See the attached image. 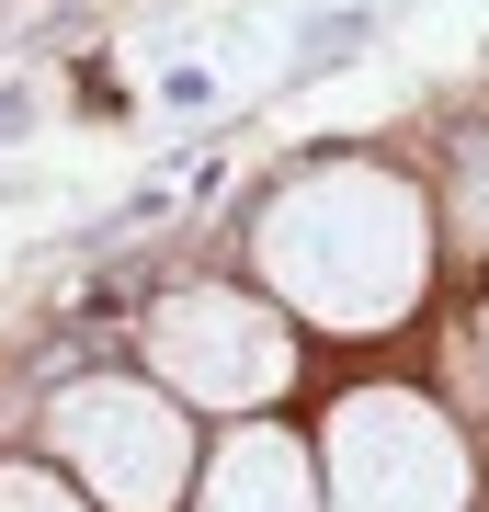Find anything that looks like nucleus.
<instances>
[{
  "label": "nucleus",
  "instance_id": "1",
  "mask_svg": "<svg viewBox=\"0 0 489 512\" xmlns=\"http://www.w3.org/2000/svg\"><path fill=\"white\" fill-rule=\"evenodd\" d=\"M444 228L433 194L410 183L399 160H364V148H330V160L285 171L251 217V274L285 319L330 330V342H376L399 330L421 296H433Z\"/></svg>",
  "mask_w": 489,
  "mask_h": 512
},
{
  "label": "nucleus",
  "instance_id": "2",
  "mask_svg": "<svg viewBox=\"0 0 489 512\" xmlns=\"http://www.w3.org/2000/svg\"><path fill=\"white\" fill-rule=\"evenodd\" d=\"M46 456L80 478L91 512H182L205 444L160 376H80L46 399Z\"/></svg>",
  "mask_w": 489,
  "mask_h": 512
},
{
  "label": "nucleus",
  "instance_id": "3",
  "mask_svg": "<svg viewBox=\"0 0 489 512\" xmlns=\"http://www.w3.org/2000/svg\"><path fill=\"white\" fill-rule=\"evenodd\" d=\"M330 512H478V456L421 387H353L319 421Z\"/></svg>",
  "mask_w": 489,
  "mask_h": 512
},
{
  "label": "nucleus",
  "instance_id": "4",
  "mask_svg": "<svg viewBox=\"0 0 489 512\" xmlns=\"http://www.w3.org/2000/svg\"><path fill=\"white\" fill-rule=\"evenodd\" d=\"M137 365L171 387L194 421H251L296 387V319L251 285H182L148 308L137 330Z\"/></svg>",
  "mask_w": 489,
  "mask_h": 512
},
{
  "label": "nucleus",
  "instance_id": "5",
  "mask_svg": "<svg viewBox=\"0 0 489 512\" xmlns=\"http://www.w3.org/2000/svg\"><path fill=\"white\" fill-rule=\"evenodd\" d=\"M182 512H330L319 501V444L285 433V421H228L217 456H194V490H182Z\"/></svg>",
  "mask_w": 489,
  "mask_h": 512
},
{
  "label": "nucleus",
  "instance_id": "6",
  "mask_svg": "<svg viewBox=\"0 0 489 512\" xmlns=\"http://www.w3.org/2000/svg\"><path fill=\"white\" fill-rule=\"evenodd\" d=\"M0 512H91V501H80V478L57 467V456L46 467L23 456V467H0Z\"/></svg>",
  "mask_w": 489,
  "mask_h": 512
}]
</instances>
